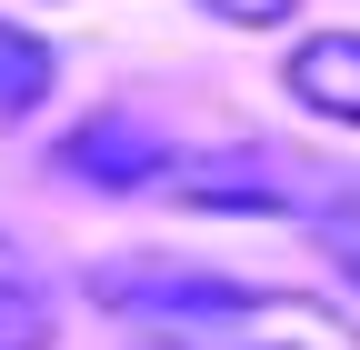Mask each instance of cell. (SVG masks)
<instances>
[{"label":"cell","mask_w":360,"mask_h":350,"mask_svg":"<svg viewBox=\"0 0 360 350\" xmlns=\"http://www.w3.org/2000/svg\"><path fill=\"white\" fill-rule=\"evenodd\" d=\"M60 320H51V290H40V271L0 240V350H51Z\"/></svg>","instance_id":"cell-5"},{"label":"cell","mask_w":360,"mask_h":350,"mask_svg":"<svg viewBox=\"0 0 360 350\" xmlns=\"http://www.w3.org/2000/svg\"><path fill=\"white\" fill-rule=\"evenodd\" d=\"M310 231H321L330 271H340V280H360V181H340V190L321 200V221H310Z\"/></svg>","instance_id":"cell-6"},{"label":"cell","mask_w":360,"mask_h":350,"mask_svg":"<svg viewBox=\"0 0 360 350\" xmlns=\"http://www.w3.org/2000/svg\"><path fill=\"white\" fill-rule=\"evenodd\" d=\"M160 160H180L150 120H130V110H110V120H80L70 141H60V170L70 181H101V190H141V181H170Z\"/></svg>","instance_id":"cell-2"},{"label":"cell","mask_w":360,"mask_h":350,"mask_svg":"<svg viewBox=\"0 0 360 350\" xmlns=\"http://www.w3.org/2000/svg\"><path fill=\"white\" fill-rule=\"evenodd\" d=\"M170 200H191V210H260V221H321V200L340 190L330 170H310L300 150H210V160H180L170 181H160Z\"/></svg>","instance_id":"cell-1"},{"label":"cell","mask_w":360,"mask_h":350,"mask_svg":"<svg viewBox=\"0 0 360 350\" xmlns=\"http://www.w3.org/2000/svg\"><path fill=\"white\" fill-rule=\"evenodd\" d=\"M210 20H240V30H270V20H290L300 0H200Z\"/></svg>","instance_id":"cell-7"},{"label":"cell","mask_w":360,"mask_h":350,"mask_svg":"<svg viewBox=\"0 0 360 350\" xmlns=\"http://www.w3.org/2000/svg\"><path fill=\"white\" fill-rule=\"evenodd\" d=\"M51 80H60V51L40 30L0 20V120H30L40 101H51Z\"/></svg>","instance_id":"cell-4"},{"label":"cell","mask_w":360,"mask_h":350,"mask_svg":"<svg viewBox=\"0 0 360 350\" xmlns=\"http://www.w3.org/2000/svg\"><path fill=\"white\" fill-rule=\"evenodd\" d=\"M290 101L300 110H321V120H350L360 130V30H310L300 51H290Z\"/></svg>","instance_id":"cell-3"}]
</instances>
